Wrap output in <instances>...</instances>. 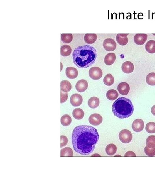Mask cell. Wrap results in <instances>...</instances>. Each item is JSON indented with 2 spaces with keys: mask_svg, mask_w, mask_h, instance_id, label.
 <instances>
[{
  "mask_svg": "<svg viewBox=\"0 0 155 174\" xmlns=\"http://www.w3.org/2000/svg\"><path fill=\"white\" fill-rule=\"evenodd\" d=\"M103 74L102 69L97 67L91 68L89 71V75L90 77L94 80L100 79L102 77Z\"/></svg>",
  "mask_w": 155,
  "mask_h": 174,
  "instance_id": "cell-5",
  "label": "cell"
},
{
  "mask_svg": "<svg viewBox=\"0 0 155 174\" xmlns=\"http://www.w3.org/2000/svg\"><path fill=\"white\" fill-rule=\"evenodd\" d=\"M146 81L149 85H155V73H149L147 76Z\"/></svg>",
  "mask_w": 155,
  "mask_h": 174,
  "instance_id": "cell-28",
  "label": "cell"
},
{
  "mask_svg": "<svg viewBox=\"0 0 155 174\" xmlns=\"http://www.w3.org/2000/svg\"><path fill=\"white\" fill-rule=\"evenodd\" d=\"M146 131L149 134L155 133V123L150 122L146 126Z\"/></svg>",
  "mask_w": 155,
  "mask_h": 174,
  "instance_id": "cell-31",
  "label": "cell"
},
{
  "mask_svg": "<svg viewBox=\"0 0 155 174\" xmlns=\"http://www.w3.org/2000/svg\"><path fill=\"white\" fill-rule=\"evenodd\" d=\"M125 157H136V155L134 152L129 151L125 154Z\"/></svg>",
  "mask_w": 155,
  "mask_h": 174,
  "instance_id": "cell-35",
  "label": "cell"
},
{
  "mask_svg": "<svg viewBox=\"0 0 155 174\" xmlns=\"http://www.w3.org/2000/svg\"><path fill=\"white\" fill-rule=\"evenodd\" d=\"M117 147L114 144H111L107 145L105 149L106 154L109 156H113L116 153Z\"/></svg>",
  "mask_w": 155,
  "mask_h": 174,
  "instance_id": "cell-20",
  "label": "cell"
},
{
  "mask_svg": "<svg viewBox=\"0 0 155 174\" xmlns=\"http://www.w3.org/2000/svg\"><path fill=\"white\" fill-rule=\"evenodd\" d=\"M117 89L120 94L126 95L130 91V87L127 83L122 82L119 84L117 87Z\"/></svg>",
  "mask_w": 155,
  "mask_h": 174,
  "instance_id": "cell-10",
  "label": "cell"
},
{
  "mask_svg": "<svg viewBox=\"0 0 155 174\" xmlns=\"http://www.w3.org/2000/svg\"><path fill=\"white\" fill-rule=\"evenodd\" d=\"M146 51L150 54L155 53V41L150 40L148 41L145 46Z\"/></svg>",
  "mask_w": 155,
  "mask_h": 174,
  "instance_id": "cell-21",
  "label": "cell"
},
{
  "mask_svg": "<svg viewBox=\"0 0 155 174\" xmlns=\"http://www.w3.org/2000/svg\"><path fill=\"white\" fill-rule=\"evenodd\" d=\"M144 127V123L141 119H136L132 124V128L134 131L140 132L143 130Z\"/></svg>",
  "mask_w": 155,
  "mask_h": 174,
  "instance_id": "cell-9",
  "label": "cell"
},
{
  "mask_svg": "<svg viewBox=\"0 0 155 174\" xmlns=\"http://www.w3.org/2000/svg\"><path fill=\"white\" fill-rule=\"evenodd\" d=\"M97 38L95 34H86L84 37L85 42L88 44H92L94 43Z\"/></svg>",
  "mask_w": 155,
  "mask_h": 174,
  "instance_id": "cell-17",
  "label": "cell"
},
{
  "mask_svg": "<svg viewBox=\"0 0 155 174\" xmlns=\"http://www.w3.org/2000/svg\"><path fill=\"white\" fill-rule=\"evenodd\" d=\"M73 36L72 34H61V39L64 43L69 44L72 40Z\"/></svg>",
  "mask_w": 155,
  "mask_h": 174,
  "instance_id": "cell-29",
  "label": "cell"
},
{
  "mask_svg": "<svg viewBox=\"0 0 155 174\" xmlns=\"http://www.w3.org/2000/svg\"><path fill=\"white\" fill-rule=\"evenodd\" d=\"M75 87L78 91L81 93L84 92L88 88V82L85 80H80L77 83Z\"/></svg>",
  "mask_w": 155,
  "mask_h": 174,
  "instance_id": "cell-12",
  "label": "cell"
},
{
  "mask_svg": "<svg viewBox=\"0 0 155 174\" xmlns=\"http://www.w3.org/2000/svg\"><path fill=\"white\" fill-rule=\"evenodd\" d=\"M72 115L75 119L81 120L84 117V113L81 109L76 108L73 111Z\"/></svg>",
  "mask_w": 155,
  "mask_h": 174,
  "instance_id": "cell-23",
  "label": "cell"
},
{
  "mask_svg": "<svg viewBox=\"0 0 155 174\" xmlns=\"http://www.w3.org/2000/svg\"><path fill=\"white\" fill-rule=\"evenodd\" d=\"M114 81L115 79L113 76L110 74H108L105 75L104 79V84L109 86L114 84Z\"/></svg>",
  "mask_w": 155,
  "mask_h": 174,
  "instance_id": "cell-27",
  "label": "cell"
},
{
  "mask_svg": "<svg viewBox=\"0 0 155 174\" xmlns=\"http://www.w3.org/2000/svg\"><path fill=\"white\" fill-rule=\"evenodd\" d=\"M61 90L65 92H70L72 89L71 83L67 80H63L61 83Z\"/></svg>",
  "mask_w": 155,
  "mask_h": 174,
  "instance_id": "cell-19",
  "label": "cell"
},
{
  "mask_svg": "<svg viewBox=\"0 0 155 174\" xmlns=\"http://www.w3.org/2000/svg\"><path fill=\"white\" fill-rule=\"evenodd\" d=\"M145 152L147 156H155V147L151 148L146 146L145 148Z\"/></svg>",
  "mask_w": 155,
  "mask_h": 174,
  "instance_id": "cell-32",
  "label": "cell"
},
{
  "mask_svg": "<svg viewBox=\"0 0 155 174\" xmlns=\"http://www.w3.org/2000/svg\"><path fill=\"white\" fill-rule=\"evenodd\" d=\"M128 34H118L116 37V40L119 44L122 46L127 45L128 42V38L127 36Z\"/></svg>",
  "mask_w": 155,
  "mask_h": 174,
  "instance_id": "cell-15",
  "label": "cell"
},
{
  "mask_svg": "<svg viewBox=\"0 0 155 174\" xmlns=\"http://www.w3.org/2000/svg\"><path fill=\"white\" fill-rule=\"evenodd\" d=\"M103 120L102 116L98 114H93L88 118V121L90 124L94 126H97L101 124Z\"/></svg>",
  "mask_w": 155,
  "mask_h": 174,
  "instance_id": "cell-7",
  "label": "cell"
},
{
  "mask_svg": "<svg viewBox=\"0 0 155 174\" xmlns=\"http://www.w3.org/2000/svg\"><path fill=\"white\" fill-rule=\"evenodd\" d=\"M68 139L67 137L65 136H61V147L62 148L67 145Z\"/></svg>",
  "mask_w": 155,
  "mask_h": 174,
  "instance_id": "cell-34",
  "label": "cell"
},
{
  "mask_svg": "<svg viewBox=\"0 0 155 174\" xmlns=\"http://www.w3.org/2000/svg\"><path fill=\"white\" fill-rule=\"evenodd\" d=\"M148 36L146 34H137L134 36V41L136 44L142 45L147 40Z\"/></svg>",
  "mask_w": 155,
  "mask_h": 174,
  "instance_id": "cell-11",
  "label": "cell"
},
{
  "mask_svg": "<svg viewBox=\"0 0 155 174\" xmlns=\"http://www.w3.org/2000/svg\"><path fill=\"white\" fill-rule=\"evenodd\" d=\"M70 101L72 106L74 107L79 106L83 103V97L81 95L78 94H74L71 96Z\"/></svg>",
  "mask_w": 155,
  "mask_h": 174,
  "instance_id": "cell-8",
  "label": "cell"
},
{
  "mask_svg": "<svg viewBox=\"0 0 155 174\" xmlns=\"http://www.w3.org/2000/svg\"><path fill=\"white\" fill-rule=\"evenodd\" d=\"M112 111L114 115L118 118H127L133 113L134 106L130 100L125 97H121L114 102Z\"/></svg>",
  "mask_w": 155,
  "mask_h": 174,
  "instance_id": "cell-3",
  "label": "cell"
},
{
  "mask_svg": "<svg viewBox=\"0 0 155 174\" xmlns=\"http://www.w3.org/2000/svg\"><path fill=\"white\" fill-rule=\"evenodd\" d=\"M119 138L122 143L128 144L130 143L132 140V135L129 130L124 129L120 132Z\"/></svg>",
  "mask_w": 155,
  "mask_h": 174,
  "instance_id": "cell-4",
  "label": "cell"
},
{
  "mask_svg": "<svg viewBox=\"0 0 155 174\" xmlns=\"http://www.w3.org/2000/svg\"><path fill=\"white\" fill-rule=\"evenodd\" d=\"M103 46L106 50L108 51H113L116 49L117 45L115 41L113 39L108 38L104 41Z\"/></svg>",
  "mask_w": 155,
  "mask_h": 174,
  "instance_id": "cell-6",
  "label": "cell"
},
{
  "mask_svg": "<svg viewBox=\"0 0 155 174\" xmlns=\"http://www.w3.org/2000/svg\"><path fill=\"white\" fill-rule=\"evenodd\" d=\"M68 98L67 92H65L61 90V103H63L67 100Z\"/></svg>",
  "mask_w": 155,
  "mask_h": 174,
  "instance_id": "cell-33",
  "label": "cell"
},
{
  "mask_svg": "<svg viewBox=\"0 0 155 174\" xmlns=\"http://www.w3.org/2000/svg\"><path fill=\"white\" fill-rule=\"evenodd\" d=\"M61 124L64 126H69L72 122V119L68 115H63L61 120Z\"/></svg>",
  "mask_w": 155,
  "mask_h": 174,
  "instance_id": "cell-25",
  "label": "cell"
},
{
  "mask_svg": "<svg viewBox=\"0 0 155 174\" xmlns=\"http://www.w3.org/2000/svg\"><path fill=\"white\" fill-rule=\"evenodd\" d=\"M88 105L92 109L97 108L99 104V100L97 97H92L88 101Z\"/></svg>",
  "mask_w": 155,
  "mask_h": 174,
  "instance_id": "cell-22",
  "label": "cell"
},
{
  "mask_svg": "<svg viewBox=\"0 0 155 174\" xmlns=\"http://www.w3.org/2000/svg\"><path fill=\"white\" fill-rule=\"evenodd\" d=\"M97 57L96 49L90 45L78 47L73 52L74 64L78 68H86L94 64Z\"/></svg>",
  "mask_w": 155,
  "mask_h": 174,
  "instance_id": "cell-2",
  "label": "cell"
},
{
  "mask_svg": "<svg viewBox=\"0 0 155 174\" xmlns=\"http://www.w3.org/2000/svg\"><path fill=\"white\" fill-rule=\"evenodd\" d=\"M119 96L117 92L115 90H109L106 93V96L108 99L110 100H116Z\"/></svg>",
  "mask_w": 155,
  "mask_h": 174,
  "instance_id": "cell-24",
  "label": "cell"
},
{
  "mask_svg": "<svg viewBox=\"0 0 155 174\" xmlns=\"http://www.w3.org/2000/svg\"><path fill=\"white\" fill-rule=\"evenodd\" d=\"M116 59V56L115 54L114 53H109L105 56L104 62L105 64L107 66H110L115 63Z\"/></svg>",
  "mask_w": 155,
  "mask_h": 174,
  "instance_id": "cell-16",
  "label": "cell"
},
{
  "mask_svg": "<svg viewBox=\"0 0 155 174\" xmlns=\"http://www.w3.org/2000/svg\"><path fill=\"white\" fill-rule=\"evenodd\" d=\"M121 69L124 73L130 74L133 72L134 66L133 64L130 61H127L122 65Z\"/></svg>",
  "mask_w": 155,
  "mask_h": 174,
  "instance_id": "cell-13",
  "label": "cell"
},
{
  "mask_svg": "<svg viewBox=\"0 0 155 174\" xmlns=\"http://www.w3.org/2000/svg\"><path fill=\"white\" fill-rule=\"evenodd\" d=\"M72 52L71 47L68 45H63L61 47V54L63 57L69 56Z\"/></svg>",
  "mask_w": 155,
  "mask_h": 174,
  "instance_id": "cell-18",
  "label": "cell"
},
{
  "mask_svg": "<svg viewBox=\"0 0 155 174\" xmlns=\"http://www.w3.org/2000/svg\"><path fill=\"white\" fill-rule=\"evenodd\" d=\"M146 143L147 146L150 148H153L155 147V136H149L146 140Z\"/></svg>",
  "mask_w": 155,
  "mask_h": 174,
  "instance_id": "cell-30",
  "label": "cell"
},
{
  "mask_svg": "<svg viewBox=\"0 0 155 174\" xmlns=\"http://www.w3.org/2000/svg\"><path fill=\"white\" fill-rule=\"evenodd\" d=\"M151 112L152 115L155 116V105H154L151 108Z\"/></svg>",
  "mask_w": 155,
  "mask_h": 174,
  "instance_id": "cell-36",
  "label": "cell"
},
{
  "mask_svg": "<svg viewBox=\"0 0 155 174\" xmlns=\"http://www.w3.org/2000/svg\"><path fill=\"white\" fill-rule=\"evenodd\" d=\"M99 137L97 129L94 127L86 125L77 126L72 134L74 149L81 155H89L94 150Z\"/></svg>",
  "mask_w": 155,
  "mask_h": 174,
  "instance_id": "cell-1",
  "label": "cell"
},
{
  "mask_svg": "<svg viewBox=\"0 0 155 174\" xmlns=\"http://www.w3.org/2000/svg\"><path fill=\"white\" fill-rule=\"evenodd\" d=\"M66 74L68 78L73 79L77 77L78 72L76 68L72 67H68L66 69Z\"/></svg>",
  "mask_w": 155,
  "mask_h": 174,
  "instance_id": "cell-14",
  "label": "cell"
},
{
  "mask_svg": "<svg viewBox=\"0 0 155 174\" xmlns=\"http://www.w3.org/2000/svg\"><path fill=\"white\" fill-rule=\"evenodd\" d=\"M73 151L72 148L70 147H65L61 150V156L72 157Z\"/></svg>",
  "mask_w": 155,
  "mask_h": 174,
  "instance_id": "cell-26",
  "label": "cell"
}]
</instances>
